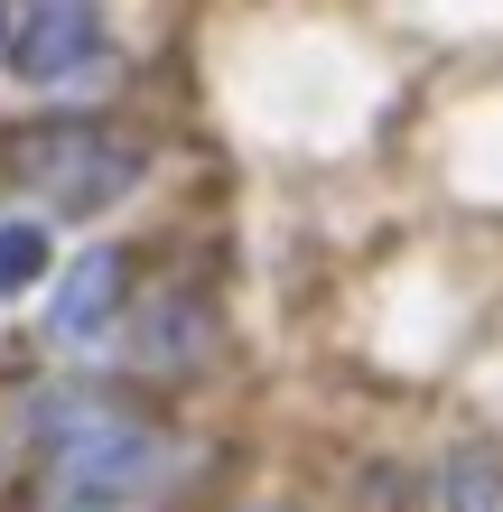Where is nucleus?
<instances>
[{"mask_svg": "<svg viewBox=\"0 0 503 512\" xmlns=\"http://www.w3.org/2000/svg\"><path fill=\"white\" fill-rule=\"evenodd\" d=\"M28 447L56 466L66 503H150L168 485V419L112 382H56L28 401Z\"/></svg>", "mask_w": 503, "mask_h": 512, "instance_id": "obj_1", "label": "nucleus"}, {"mask_svg": "<svg viewBox=\"0 0 503 512\" xmlns=\"http://www.w3.org/2000/svg\"><path fill=\"white\" fill-rule=\"evenodd\" d=\"M10 177L66 224H94L112 205H131V187L150 177V140L131 122H103V112H56V122L10 131Z\"/></svg>", "mask_w": 503, "mask_h": 512, "instance_id": "obj_2", "label": "nucleus"}, {"mask_svg": "<svg viewBox=\"0 0 503 512\" xmlns=\"http://www.w3.org/2000/svg\"><path fill=\"white\" fill-rule=\"evenodd\" d=\"M10 66L38 84V94H94V84L112 75V19H103V0H28Z\"/></svg>", "mask_w": 503, "mask_h": 512, "instance_id": "obj_3", "label": "nucleus"}, {"mask_svg": "<svg viewBox=\"0 0 503 512\" xmlns=\"http://www.w3.org/2000/svg\"><path fill=\"white\" fill-rule=\"evenodd\" d=\"M122 317H131V280H122V252H75L66 270H56V289H47V345H103V336H122Z\"/></svg>", "mask_w": 503, "mask_h": 512, "instance_id": "obj_4", "label": "nucleus"}, {"mask_svg": "<svg viewBox=\"0 0 503 512\" xmlns=\"http://www.w3.org/2000/svg\"><path fill=\"white\" fill-rule=\"evenodd\" d=\"M122 364L140 373H196L205 364V345H215V308H205V289H159V298H140V308L122 317Z\"/></svg>", "mask_w": 503, "mask_h": 512, "instance_id": "obj_5", "label": "nucleus"}, {"mask_svg": "<svg viewBox=\"0 0 503 512\" xmlns=\"http://www.w3.org/2000/svg\"><path fill=\"white\" fill-rule=\"evenodd\" d=\"M438 503L448 512H503V438H457L438 466Z\"/></svg>", "mask_w": 503, "mask_h": 512, "instance_id": "obj_6", "label": "nucleus"}, {"mask_svg": "<svg viewBox=\"0 0 503 512\" xmlns=\"http://www.w3.org/2000/svg\"><path fill=\"white\" fill-rule=\"evenodd\" d=\"M38 280H56V233H47V215H0V298H28Z\"/></svg>", "mask_w": 503, "mask_h": 512, "instance_id": "obj_7", "label": "nucleus"}, {"mask_svg": "<svg viewBox=\"0 0 503 512\" xmlns=\"http://www.w3.org/2000/svg\"><path fill=\"white\" fill-rule=\"evenodd\" d=\"M19 19H28L19 0H0V66H10V56H19Z\"/></svg>", "mask_w": 503, "mask_h": 512, "instance_id": "obj_8", "label": "nucleus"}, {"mask_svg": "<svg viewBox=\"0 0 503 512\" xmlns=\"http://www.w3.org/2000/svg\"><path fill=\"white\" fill-rule=\"evenodd\" d=\"M47 512H103V503H47Z\"/></svg>", "mask_w": 503, "mask_h": 512, "instance_id": "obj_9", "label": "nucleus"}]
</instances>
